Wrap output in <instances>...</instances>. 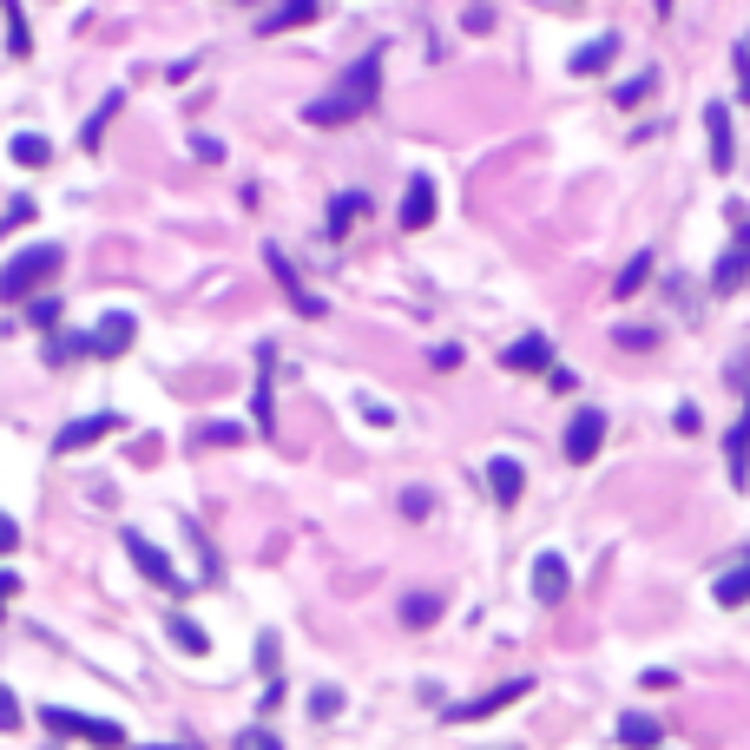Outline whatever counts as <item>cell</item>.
Returning a JSON list of instances; mask_svg holds the SVG:
<instances>
[{
    "instance_id": "1",
    "label": "cell",
    "mask_w": 750,
    "mask_h": 750,
    "mask_svg": "<svg viewBox=\"0 0 750 750\" xmlns=\"http://www.w3.org/2000/svg\"><path fill=\"white\" fill-rule=\"evenodd\" d=\"M60 264H66L60 244H27L14 264L0 270V303H27L33 290H47V277H60Z\"/></svg>"
},
{
    "instance_id": "2",
    "label": "cell",
    "mask_w": 750,
    "mask_h": 750,
    "mask_svg": "<svg viewBox=\"0 0 750 750\" xmlns=\"http://www.w3.org/2000/svg\"><path fill=\"white\" fill-rule=\"evenodd\" d=\"M132 336H139V323H132L125 310H112V316H99V323H93V336H73V343H60L53 356H125Z\"/></svg>"
},
{
    "instance_id": "3",
    "label": "cell",
    "mask_w": 750,
    "mask_h": 750,
    "mask_svg": "<svg viewBox=\"0 0 750 750\" xmlns=\"http://www.w3.org/2000/svg\"><path fill=\"white\" fill-rule=\"evenodd\" d=\"M533 691V678H507V685H494L487 698H468V704H448V724H474V718H494V711H507V704H520Z\"/></svg>"
},
{
    "instance_id": "4",
    "label": "cell",
    "mask_w": 750,
    "mask_h": 750,
    "mask_svg": "<svg viewBox=\"0 0 750 750\" xmlns=\"http://www.w3.org/2000/svg\"><path fill=\"white\" fill-rule=\"evenodd\" d=\"M47 731L86 737V744H99V750H119V744H125V731H119V724H106V718H79V711H60V704L47 711Z\"/></svg>"
},
{
    "instance_id": "5",
    "label": "cell",
    "mask_w": 750,
    "mask_h": 750,
    "mask_svg": "<svg viewBox=\"0 0 750 750\" xmlns=\"http://www.w3.org/2000/svg\"><path fill=\"white\" fill-rule=\"evenodd\" d=\"M599 441H606V415H599V408H579L573 422H566V461L586 468V461L599 454Z\"/></svg>"
},
{
    "instance_id": "6",
    "label": "cell",
    "mask_w": 750,
    "mask_h": 750,
    "mask_svg": "<svg viewBox=\"0 0 750 750\" xmlns=\"http://www.w3.org/2000/svg\"><path fill=\"white\" fill-rule=\"evenodd\" d=\"M125 553H132V566H139L145 579H158L165 593H185V579L172 573V560H165V553H158L152 540H145V533H125Z\"/></svg>"
},
{
    "instance_id": "7",
    "label": "cell",
    "mask_w": 750,
    "mask_h": 750,
    "mask_svg": "<svg viewBox=\"0 0 750 750\" xmlns=\"http://www.w3.org/2000/svg\"><path fill=\"white\" fill-rule=\"evenodd\" d=\"M264 264H270V277L283 283V297H290V310H303V316H323V303H316L310 290L297 283V270H290V257H283L277 244H264Z\"/></svg>"
},
{
    "instance_id": "8",
    "label": "cell",
    "mask_w": 750,
    "mask_h": 750,
    "mask_svg": "<svg viewBox=\"0 0 750 750\" xmlns=\"http://www.w3.org/2000/svg\"><path fill=\"white\" fill-rule=\"evenodd\" d=\"M566 586H573L566 560H560V553H540V560H533V599H540V606H560Z\"/></svg>"
},
{
    "instance_id": "9",
    "label": "cell",
    "mask_w": 750,
    "mask_h": 750,
    "mask_svg": "<svg viewBox=\"0 0 750 750\" xmlns=\"http://www.w3.org/2000/svg\"><path fill=\"white\" fill-rule=\"evenodd\" d=\"M704 139H711V172H731L737 145H731V112L724 106H704Z\"/></svg>"
},
{
    "instance_id": "10",
    "label": "cell",
    "mask_w": 750,
    "mask_h": 750,
    "mask_svg": "<svg viewBox=\"0 0 750 750\" xmlns=\"http://www.w3.org/2000/svg\"><path fill=\"white\" fill-rule=\"evenodd\" d=\"M435 224V178H408L402 191V231H428Z\"/></svg>"
},
{
    "instance_id": "11",
    "label": "cell",
    "mask_w": 750,
    "mask_h": 750,
    "mask_svg": "<svg viewBox=\"0 0 750 750\" xmlns=\"http://www.w3.org/2000/svg\"><path fill=\"white\" fill-rule=\"evenodd\" d=\"M487 487H494V500H500V507H514V500H520V487H527V468H520L514 454H494V461H487Z\"/></svg>"
},
{
    "instance_id": "12",
    "label": "cell",
    "mask_w": 750,
    "mask_h": 750,
    "mask_svg": "<svg viewBox=\"0 0 750 750\" xmlns=\"http://www.w3.org/2000/svg\"><path fill=\"white\" fill-rule=\"evenodd\" d=\"M112 428H119V415H93V422H73L66 435H53V448H60V454H79V448H93L99 435H112Z\"/></svg>"
},
{
    "instance_id": "13",
    "label": "cell",
    "mask_w": 750,
    "mask_h": 750,
    "mask_svg": "<svg viewBox=\"0 0 750 750\" xmlns=\"http://www.w3.org/2000/svg\"><path fill=\"white\" fill-rule=\"evenodd\" d=\"M303 119H310V125H349V119H362V106H356V99H343V93H323V99L303 106Z\"/></svg>"
},
{
    "instance_id": "14",
    "label": "cell",
    "mask_w": 750,
    "mask_h": 750,
    "mask_svg": "<svg viewBox=\"0 0 750 750\" xmlns=\"http://www.w3.org/2000/svg\"><path fill=\"white\" fill-rule=\"evenodd\" d=\"M619 744L625 750H658V744H665V731H658V718H645V711H625V718H619Z\"/></svg>"
},
{
    "instance_id": "15",
    "label": "cell",
    "mask_w": 750,
    "mask_h": 750,
    "mask_svg": "<svg viewBox=\"0 0 750 750\" xmlns=\"http://www.w3.org/2000/svg\"><path fill=\"white\" fill-rule=\"evenodd\" d=\"M612 53H619V33H599V40H586V47L573 53V73H579V79L606 73V66H612Z\"/></svg>"
},
{
    "instance_id": "16",
    "label": "cell",
    "mask_w": 750,
    "mask_h": 750,
    "mask_svg": "<svg viewBox=\"0 0 750 750\" xmlns=\"http://www.w3.org/2000/svg\"><path fill=\"white\" fill-rule=\"evenodd\" d=\"M303 20H316V0H277V7L257 20V33H290V27H303Z\"/></svg>"
},
{
    "instance_id": "17",
    "label": "cell",
    "mask_w": 750,
    "mask_h": 750,
    "mask_svg": "<svg viewBox=\"0 0 750 750\" xmlns=\"http://www.w3.org/2000/svg\"><path fill=\"white\" fill-rule=\"evenodd\" d=\"M362 218H369V198H362V191H343V198L329 204V237H349Z\"/></svg>"
},
{
    "instance_id": "18",
    "label": "cell",
    "mask_w": 750,
    "mask_h": 750,
    "mask_svg": "<svg viewBox=\"0 0 750 750\" xmlns=\"http://www.w3.org/2000/svg\"><path fill=\"white\" fill-rule=\"evenodd\" d=\"M724 461H731V487H744L750 481V415L724 435Z\"/></svg>"
},
{
    "instance_id": "19",
    "label": "cell",
    "mask_w": 750,
    "mask_h": 750,
    "mask_svg": "<svg viewBox=\"0 0 750 750\" xmlns=\"http://www.w3.org/2000/svg\"><path fill=\"white\" fill-rule=\"evenodd\" d=\"M500 362H507V369H553V343H547V336H520Z\"/></svg>"
},
{
    "instance_id": "20",
    "label": "cell",
    "mask_w": 750,
    "mask_h": 750,
    "mask_svg": "<svg viewBox=\"0 0 750 750\" xmlns=\"http://www.w3.org/2000/svg\"><path fill=\"white\" fill-rule=\"evenodd\" d=\"M744 270H750V257H744V250H724V257H718V270H711V290H718V297H731L737 283H744Z\"/></svg>"
},
{
    "instance_id": "21",
    "label": "cell",
    "mask_w": 750,
    "mask_h": 750,
    "mask_svg": "<svg viewBox=\"0 0 750 750\" xmlns=\"http://www.w3.org/2000/svg\"><path fill=\"white\" fill-rule=\"evenodd\" d=\"M645 277H652V250H639V257H632V264H625L619 277H612V297H639V290H645Z\"/></svg>"
},
{
    "instance_id": "22",
    "label": "cell",
    "mask_w": 750,
    "mask_h": 750,
    "mask_svg": "<svg viewBox=\"0 0 750 750\" xmlns=\"http://www.w3.org/2000/svg\"><path fill=\"white\" fill-rule=\"evenodd\" d=\"M441 619V593H408L402 599V625H435Z\"/></svg>"
},
{
    "instance_id": "23",
    "label": "cell",
    "mask_w": 750,
    "mask_h": 750,
    "mask_svg": "<svg viewBox=\"0 0 750 750\" xmlns=\"http://www.w3.org/2000/svg\"><path fill=\"white\" fill-rule=\"evenodd\" d=\"M165 632H172V645H178V652H191V658H198L204 645H211V639H204V632H198V625L185 619V612H172V619H165Z\"/></svg>"
},
{
    "instance_id": "24",
    "label": "cell",
    "mask_w": 750,
    "mask_h": 750,
    "mask_svg": "<svg viewBox=\"0 0 750 750\" xmlns=\"http://www.w3.org/2000/svg\"><path fill=\"white\" fill-rule=\"evenodd\" d=\"M47 158H53V145L40 139V132H20L14 139V165H47Z\"/></svg>"
},
{
    "instance_id": "25",
    "label": "cell",
    "mask_w": 750,
    "mask_h": 750,
    "mask_svg": "<svg viewBox=\"0 0 750 750\" xmlns=\"http://www.w3.org/2000/svg\"><path fill=\"white\" fill-rule=\"evenodd\" d=\"M744 599H750V566H737L718 579V606H744Z\"/></svg>"
},
{
    "instance_id": "26",
    "label": "cell",
    "mask_w": 750,
    "mask_h": 750,
    "mask_svg": "<svg viewBox=\"0 0 750 750\" xmlns=\"http://www.w3.org/2000/svg\"><path fill=\"white\" fill-rule=\"evenodd\" d=\"M0 14H7V47H14V53H27L33 40H27V20H20V7H14V0H0Z\"/></svg>"
},
{
    "instance_id": "27",
    "label": "cell",
    "mask_w": 750,
    "mask_h": 750,
    "mask_svg": "<svg viewBox=\"0 0 750 750\" xmlns=\"http://www.w3.org/2000/svg\"><path fill=\"white\" fill-rule=\"evenodd\" d=\"M652 86H658V73H639V79H625V86H619L612 99H619V106H639V99L652 93Z\"/></svg>"
},
{
    "instance_id": "28",
    "label": "cell",
    "mask_w": 750,
    "mask_h": 750,
    "mask_svg": "<svg viewBox=\"0 0 750 750\" xmlns=\"http://www.w3.org/2000/svg\"><path fill=\"white\" fill-rule=\"evenodd\" d=\"M112 112H119V93H112V99H106V106H99V112H93V119H86V132H79V139L93 145V152H99V132H106V119H112Z\"/></svg>"
},
{
    "instance_id": "29",
    "label": "cell",
    "mask_w": 750,
    "mask_h": 750,
    "mask_svg": "<svg viewBox=\"0 0 750 750\" xmlns=\"http://www.w3.org/2000/svg\"><path fill=\"white\" fill-rule=\"evenodd\" d=\"M310 711H316V718H336V711H343V691H336V685L310 691Z\"/></svg>"
},
{
    "instance_id": "30",
    "label": "cell",
    "mask_w": 750,
    "mask_h": 750,
    "mask_svg": "<svg viewBox=\"0 0 750 750\" xmlns=\"http://www.w3.org/2000/svg\"><path fill=\"white\" fill-rule=\"evenodd\" d=\"M658 343V329H645V323H625L619 329V349H652Z\"/></svg>"
},
{
    "instance_id": "31",
    "label": "cell",
    "mask_w": 750,
    "mask_h": 750,
    "mask_svg": "<svg viewBox=\"0 0 750 750\" xmlns=\"http://www.w3.org/2000/svg\"><path fill=\"white\" fill-rule=\"evenodd\" d=\"M0 731H20V704H14V691L0 685Z\"/></svg>"
},
{
    "instance_id": "32",
    "label": "cell",
    "mask_w": 750,
    "mask_h": 750,
    "mask_svg": "<svg viewBox=\"0 0 750 750\" xmlns=\"http://www.w3.org/2000/svg\"><path fill=\"white\" fill-rule=\"evenodd\" d=\"M237 750H283V744L270 731H244V737H237Z\"/></svg>"
},
{
    "instance_id": "33",
    "label": "cell",
    "mask_w": 750,
    "mask_h": 750,
    "mask_svg": "<svg viewBox=\"0 0 750 750\" xmlns=\"http://www.w3.org/2000/svg\"><path fill=\"white\" fill-rule=\"evenodd\" d=\"M428 507H435V500H428V494H422V487H408V494H402V514H415V520H422V514H428Z\"/></svg>"
},
{
    "instance_id": "34",
    "label": "cell",
    "mask_w": 750,
    "mask_h": 750,
    "mask_svg": "<svg viewBox=\"0 0 750 750\" xmlns=\"http://www.w3.org/2000/svg\"><path fill=\"white\" fill-rule=\"evenodd\" d=\"M33 323H40V329H53V323H60V303H53V297H40V303H33Z\"/></svg>"
},
{
    "instance_id": "35",
    "label": "cell",
    "mask_w": 750,
    "mask_h": 750,
    "mask_svg": "<svg viewBox=\"0 0 750 750\" xmlns=\"http://www.w3.org/2000/svg\"><path fill=\"white\" fill-rule=\"evenodd\" d=\"M547 389L566 395V389H579V375H573V369H547Z\"/></svg>"
},
{
    "instance_id": "36",
    "label": "cell",
    "mask_w": 750,
    "mask_h": 750,
    "mask_svg": "<svg viewBox=\"0 0 750 750\" xmlns=\"http://www.w3.org/2000/svg\"><path fill=\"white\" fill-rule=\"evenodd\" d=\"M737 93L750 99V47H737Z\"/></svg>"
},
{
    "instance_id": "37",
    "label": "cell",
    "mask_w": 750,
    "mask_h": 750,
    "mask_svg": "<svg viewBox=\"0 0 750 750\" xmlns=\"http://www.w3.org/2000/svg\"><path fill=\"white\" fill-rule=\"evenodd\" d=\"M14 547H20V527H14L7 514H0V553H14Z\"/></svg>"
},
{
    "instance_id": "38",
    "label": "cell",
    "mask_w": 750,
    "mask_h": 750,
    "mask_svg": "<svg viewBox=\"0 0 750 750\" xmlns=\"http://www.w3.org/2000/svg\"><path fill=\"white\" fill-rule=\"evenodd\" d=\"M14 593H20V579H14V573H0V606H7Z\"/></svg>"
},
{
    "instance_id": "39",
    "label": "cell",
    "mask_w": 750,
    "mask_h": 750,
    "mask_svg": "<svg viewBox=\"0 0 750 750\" xmlns=\"http://www.w3.org/2000/svg\"><path fill=\"white\" fill-rule=\"evenodd\" d=\"M737 224H744V218H737ZM737 237H744V244H737V250H744V257H750V224H744V231H737Z\"/></svg>"
},
{
    "instance_id": "40",
    "label": "cell",
    "mask_w": 750,
    "mask_h": 750,
    "mask_svg": "<svg viewBox=\"0 0 750 750\" xmlns=\"http://www.w3.org/2000/svg\"><path fill=\"white\" fill-rule=\"evenodd\" d=\"M658 14H672V0H658Z\"/></svg>"
},
{
    "instance_id": "41",
    "label": "cell",
    "mask_w": 750,
    "mask_h": 750,
    "mask_svg": "<svg viewBox=\"0 0 750 750\" xmlns=\"http://www.w3.org/2000/svg\"><path fill=\"white\" fill-rule=\"evenodd\" d=\"M165 750H178V744H165Z\"/></svg>"
}]
</instances>
